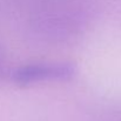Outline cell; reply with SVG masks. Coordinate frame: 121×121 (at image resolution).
I'll return each instance as SVG.
<instances>
[{
    "instance_id": "1",
    "label": "cell",
    "mask_w": 121,
    "mask_h": 121,
    "mask_svg": "<svg viewBox=\"0 0 121 121\" xmlns=\"http://www.w3.org/2000/svg\"><path fill=\"white\" fill-rule=\"evenodd\" d=\"M80 12L81 9L74 4H52L38 14L34 21L35 30L51 37H62L79 27L83 19Z\"/></svg>"
},
{
    "instance_id": "3",
    "label": "cell",
    "mask_w": 121,
    "mask_h": 121,
    "mask_svg": "<svg viewBox=\"0 0 121 121\" xmlns=\"http://www.w3.org/2000/svg\"><path fill=\"white\" fill-rule=\"evenodd\" d=\"M8 75V64L4 51L0 47V81H2Z\"/></svg>"
},
{
    "instance_id": "2",
    "label": "cell",
    "mask_w": 121,
    "mask_h": 121,
    "mask_svg": "<svg viewBox=\"0 0 121 121\" xmlns=\"http://www.w3.org/2000/svg\"><path fill=\"white\" fill-rule=\"evenodd\" d=\"M75 75V67L69 62H33L22 65L11 72L9 77L17 85L66 81Z\"/></svg>"
}]
</instances>
